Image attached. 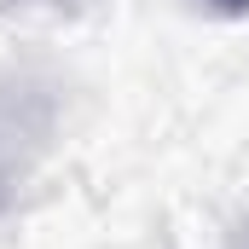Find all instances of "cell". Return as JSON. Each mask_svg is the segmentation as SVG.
<instances>
[{
  "mask_svg": "<svg viewBox=\"0 0 249 249\" xmlns=\"http://www.w3.org/2000/svg\"><path fill=\"white\" fill-rule=\"evenodd\" d=\"M220 12H249V0H214Z\"/></svg>",
  "mask_w": 249,
  "mask_h": 249,
  "instance_id": "6da1fadb",
  "label": "cell"
}]
</instances>
